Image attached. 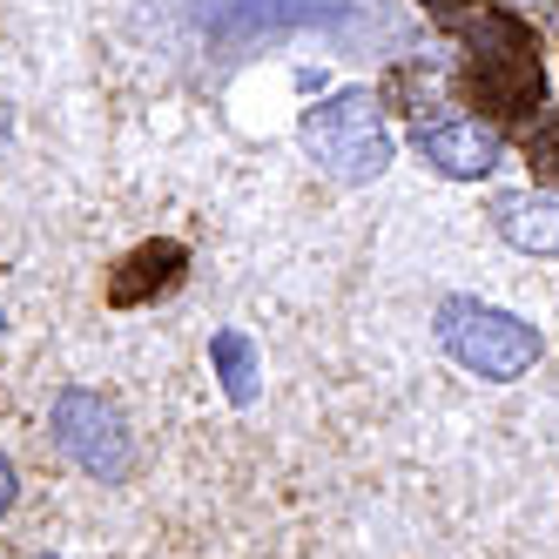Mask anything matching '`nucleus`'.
<instances>
[{"instance_id": "obj_12", "label": "nucleus", "mask_w": 559, "mask_h": 559, "mask_svg": "<svg viewBox=\"0 0 559 559\" xmlns=\"http://www.w3.org/2000/svg\"><path fill=\"white\" fill-rule=\"evenodd\" d=\"M14 499H21V472H14V459L0 452V519L14 512Z\"/></svg>"}, {"instance_id": "obj_15", "label": "nucleus", "mask_w": 559, "mask_h": 559, "mask_svg": "<svg viewBox=\"0 0 559 559\" xmlns=\"http://www.w3.org/2000/svg\"><path fill=\"white\" fill-rule=\"evenodd\" d=\"M0 331H8V310H0Z\"/></svg>"}, {"instance_id": "obj_2", "label": "nucleus", "mask_w": 559, "mask_h": 559, "mask_svg": "<svg viewBox=\"0 0 559 559\" xmlns=\"http://www.w3.org/2000/svg\"><path fill=\"white\" fill-rule=\"evenodd\" d=\"M438 344H445L452 365H465L472 378H492V384H512L539 365V331L526 317H512L499 304H478V297H445L438 304Z\"/></svg>"}, {"instance_id": "obj_4", "label": "nucleus", "mask_w": 559, "mask_h": 559, "mask_svg": "<svg viewBox=\"0 0 559 559\" xmlns=\"http://www.w3.org/2000/svg\"><path fill=\"white\" fill-rule=\"evenodd\" d=\"M48 431H55V452L95 478V486H122V478L135 472V431L122 418V405L88 384H68L55 397V412H48Z\"/></svg>"}, {"instance_id": "obj_11", "label": "nucleus", "mask_w": 559, "mask_h": 559, "mask_svg": "<svg viewBox=\"0 0 559 559\" xmlns=\"http://www.w3.org/2000/svg\"><path fill=\"white\" fill-rule=\"evenodd\" d=\"M418 8H425L431 21H445V27H465L472 14H486V0H418Z\"/></svg>"}, {"instance_id": "obj_6", "label": "nucleus", "mask_w": 559, "mask_h": 559, "mask_svg": "<svg viewBox=\"0 0 559 559\" xmlns=\"http://www.w3.org/2000/svg\"><path fill=\"white\" fill-rule=\"evenodd\" d=\"M182 276H189V250L176 243V236H155V243L129 250L122 263L108 270V304H115V310H142V304H155V297H169Z\"/></svg>"}, {"instance_id": "obj_13", "label": "nucleus", "mask_w": 559, "mask_h": 559, "mask_svg": "<svg viewBox=\"0 0 559 559\" xmlns=\"http://www.w3.org/2000/svg\"><path fill=\"white\" fill-rule=\"evenodd\" d=\"M0 148H8V108H0Z\"/></svg>"}, {"instance_id": "obj_7", "label": "nucleus", "mask_w": 559, "mask_h": 559, "mask_svg": "<svg viewBox=\"0 0 559 559\" xmlns=\"http://www.w3.org/2000/svg\"><path fill=\"white\" fill-rule=\"evenodd\" d=\"M203 27L216 41H257V34H276V27H310L331 14V0H203Z\"/></svg>"}, {"instance_id": "obj_5", "label": "nucleus", "mask_w": 559, "mask_h": 559, "mask_svg": "<svg viewBox=\"0 0 559 559\" xmlns=\"http://www.w3.org/2000/svg\"><path fill=\"white\" fill-rule=\"evenodd\" d=\"M418 155L452 182H478L506 163V142H499L492 122H438V129L418 122Z\"/></svg>"}, {"instance_id": "obj_3", "label": "nucleus", "mask_w": 559, "mask_h": 559, "mask_svg": "<svg viewBox=\"0 0 559 559\" xmlns=\"http://www.w3.org/2000/svg\"><path fill=\"white\" fill-rule=\"evenodd\" d=\"M304 148L310 163L337 176V182H378L391 169V135L378 122V95L371 88H337L331 102L304 108Z\"/></svg>"}, {"instance_id": "obj_8", "label": "nucleus", "mask_w": 559, "mask_h": 559, "mask_svg": "<svg viewBox=\"0 0 559 559\" xmlns=\"http://www.w3.org/2000/svg\"><path fill=\"white\" fill-rule=\"evenodd\" d=\"M492 223L512 250H526V257H552L559 250V195H533V189H519V195H499L492 203Z\"/></svg>"}, {"instance_id": "obj_9", "label": "nucleus", "mask_w": 559, "mask_h": 559, "mask_svg": "<svg viewBox=\"0 0 559 559\" xmlns=\"http://www.w3.org/2000/svg\"><path fill=\"white\" fill-rule=\"evenodd\" d=\"M210 365H216V378H223V391H229V405H257L263 365H257V344H250L243 331H216V337H210Z\"/></svg>"}, {"instance_id": "obj_1", "label": "nucleus", "mask_w": 559, "mask_h": 559, "mask_svg": "<svg viewBox=\"0 0 559 559\" xmlns=\"http://www.w3.org/2000/svg\"><path fill=\"white\" fill-rule=\"evenodd\" d=\"M465 95L499 115V122H533L546 102V68H539V41L519 14H472L465 21Z\"/></svg>"}, {"instance_id": "obj_10", "label": "nucleus", "mask_w": 559, "mask_h": 559, "mask_svg": "<svg viewBox=\"0 0 559 559\" xmlns=\"http://www.w3.org/2000/svg\"><path fill=\"white\" fill-rule=\"evenodd\" d=\"M526 155H533V169H539L546 182H559V129H533V135H526Z\"/></svg>"}, {"instance_id": "obj_14", "label": "nucleus", "mask_w": 559, "mask_h": 559, "mask_svg": "<svg viewBox=\"0 0 559 559\" xmlns=\"http://www.w3.org/2000/svg\"><path fill=\"white\" fill-rule=\"evenodd\" d=\"M34 559H61V552H34Z\"/></svg>"}]
</instances>
